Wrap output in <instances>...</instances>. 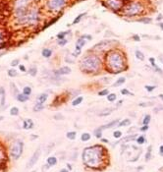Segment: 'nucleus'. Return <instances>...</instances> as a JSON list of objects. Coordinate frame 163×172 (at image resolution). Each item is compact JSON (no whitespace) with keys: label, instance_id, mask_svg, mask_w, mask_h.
I'll use <instances>...</instances> for the list:
<instances>
[{"label":"nucleus","instance_id":"37998d69","mask_svg":"<svg viewBox=\"0 0 163 172\" xmlns=\"http://www.w3.org/2000/svg\"><path fill=\"white\" fill-rule=\"evenodd\" d=\"M67 34H69V32L67 33V32H64V33H60V34H58L57 35V37L59 38V39H64V36H66Z\"/></svg>","mask_w":163,"mask_h":172},{"label":"nucleus","instance_id":"e433bc0d","mask_svg":"<svg viewBox=\"0 0 163 172\" xmlns=\"http://www.w3.org/2000/svg\"><path fill=\"white\" fill-rule=\"evenodd\" d=\"M85 15H86V13H84V14H80V15H79L77 18L74 20V22H73V25H76V24H78V23L81 21V19L83 18Z\"/></svg>","mask_w":163,"mask_h":172},{"label":"nucleus","instance_id":"7ed1b4c3","mask_svg":"<svg viewBox=\"0 0 163 172\" xmlns=\"http://www.w3.org/2000/svg\"><path fill=\"white\" fill-rule=\"evenodd\" d=\"M100 67V59L94 55L86 56L81 62V68L86 72H95Z\"/></svg>","mask_w":163,"mask_h":172},{"label":"nucleus","instance_id":"2f4dec72","mask_svg":"<svg viewBox=\"0 0 163 172\" xmlns=\"http://www.w3.org/2000/svg\"><path fill=\"white\" fill-rule=\"evenodd\" d=\"M7 73H8V76H9V77H11V78H13V77H16V76L18 75V73H17V71H16L15 69H9V70L7 71Z\"/></svg>","mask_w":163,"mask_h":172},{"label":"nucleus","instance_id":"4c0bfd02","mask_svg":"<svg viewBox=\"0 0 163 172\" xmlns=\"http://www.w3.org/2000/svg\"><path fill=\"white\" fill-rule=\"evenodd\" d=\"M94 135H95L96 138H101V136H102V130L99 129V128H97V129L94 131Z\"/></svg>","mask_w":163,"mask_h":172},{"label":"nucleus","instance_id":"0e129e2a","mask_svg":"<svg viewBox=\"0 0 163 172\" xmlns=\"http://www.w3.org/2000/svg\"><path fill=\"white\" fill-rule=\"evenodd\" d=\"M1 120H3V116H0V121H1Z\"/></svg>","mask_w":163,"mask_h":172},{"label":"nucleus","instance_id":"052dcab7","mask_svg":"<svg viewBox=\"0 0 163 172\" xmlns=\"http://www.w3.org/2000/svg\"><path fill=\"white\" fill-rule=\"evenodd\" d=\"M159 99H161L163 100V94H159Z\"/></svg>","mask_w":163,"mask_h":172},{"label":"nucleus","instance_id":"69168bd1","mask_svg":"<svg viewBox=\"0 0 163 172\" xmlns=\"http://www.w3.org/2000/svg\"><path fill=\"white\" fill-rule=\"evenodd\" d=\"M33 172H36V171H33Z\"/></svg>","mask_w":163,"mask_h":172},{"label":"nucleus","instance_id":"a19ab883","mask_svg":"<svg viewBox=\"0 0 163 172\" xmlns=\"http://www.w3.org/2000/svg\"><path fill=\"white\" fill-rule=\"evenodd\" d=\"M55 120H63L64 119V116L62 114H60V113H57V114H55L54 116H53Z\"/></svg>","mask_w":163,"mask_h":172},{"label":"nucleus","instance_id":"b1692460","mask_svg":"<svg viewBox=\"0 0 163 172\" xmlns=\"http://www.w3.org/2000/svg\"><path fill=\"white\" fill-rule=\"evenodd\" d=\"M125 82H126V79H125V78H119L117 81L113 84V87H119V86L123 85Z\"/></svg>","mask_w":163,"mask_h":172},{"label":"nucleus","instance_id":"e2e57ef3","mask_svg":"<svg viewBox=\"0 0 163 172\" xmlns=\"http://www.w3.org/2000/svg\"><path fill=\"white\" fill-rule=\"evenodd\" d=\"M32 138H33V139H36V138H37V136H32Z\"/></svg>","mask_w":163,"mask_h":172},{"label":"nucleus","instance_id":"864d4df0","mask_svg":"<svg viewBox=\"0 0 163 172\" xmlns=\"http://www.w3.org/2000/svg\"><path fill=\"white\" fill-rule=\"evenodd\" d=\"M133 38H134L136 41H139V40H140V36H133Z\"/></svg>","mask_w":163,"mask_h":172},{"label":"nucleus","instance_id":"603ef678","mask_svg":"<svg viewBox=\"0 0 163 172\" xmlns=\"http://www.w3.org/2000/svg\"><path fill=\"white\" fill-rule=\"evenodd\" d=\"M3 40H4V35H3L1 32H0V42H2Z\"/></svg>","mask_w":163,"mask_h":172},{"label":"nucleus","instance_id":"a18cd8bd","mask_svg":"<svg viewBox=\"0 0 163 172\" xmlns=\"http://www.w3.org/2000/svg\"><path fill=\"white\" fill-rule=\"evenodd\" d=\"M113 136H114V138L118 139V138H120V137L122 136V132H121V131H115V132L113 133Z\"/></svg>","mask_w":163,"mask_h":172},{"label":"nucleus","instance_id":"58836bf2","mask_svg":"<svg viewBox=\"0 0 163 172\" xmlns=\"http://www.w3.org/2000/svg\"><path fill=\"white\" fill-rule=\"evenodd\" d=\"M109 94V91L107 89H105V90H102V91H100L98 92V95L100 96H104V95H108Z\"/></svg>","mask_w":163,"mask_h":172},{"label":"nucleus","instance_id":"6e6d98bb","mask_svg":"<svg viewBox=\"0 0 163 172\" xmlns=\"http://www.w3.org/2000/svg\"><path fill=\"white\" fill-rule=\"evenodd\" d=\"M59 172H69V169H66V168H63V169H61Z\"/></svg>","mask_w":163,"mask_h":172},{"label":"nucleus","instance_id":"f704fd0d","mask_svg":"<svg viewBox=\"0 0 163 172\" xmlns=\"http://www.w3.org/2000/svg\"><path fill=\"white\" fill-rule=\"evenodd\" d=\"M145 142V138L144 136H140L137 138V143H138L139 145H143Z\"/></svg>","mask_w":163,"mask_h":172},{"label":"nucleus","instance_id":"9d476101","mask_svg":"<svg viewBox=\"0 0 163 172\" xmlns=\"http://www.w3.org/2000/svg\"><path fill=\"white\" fill-rule=\"evenodd\" d=\"M0 97H1V101H0V106L3 107L5 105L6 102V91L3 87H0Z\"/></svg>","mask_w":163,"mask_h":172},{"label":"nucleus","instance_id":"1a4fd4ad","mask_svg":"<svg viewBox=\"0 0 163 172\" xmlns=\"http://www.w3.org/2000/svg\"><path fill=\"white\" fill-rule=\"evenodd\" d=\"M106 2L111 9L115 10V11L119 10L122 6V3L119 0H106Z\"/></svg>","mask_w":163,"mask_h":172},{"label":"nucleus","instance_id":"f3484780","mask_svg":"<svg viewBox=\"0 0 163 172\" xmlns=\"http://www.w3.org/2000/svg\"><path fill=\"white\" fill-rule=\"evenodd\" d=\"M56 163H57V158L55 156H49L47 158V164L49 166H54L56 165Z\"/></svg>","mask_w":163,"mask_h":172},{"label":"nucleus","instance_id":"5701e85b","mask_svg":"<svg viewBox=\"0 0 163 172\" xmlns=\"http://www.w3.org/2000/svg\"><path fill=\"white\" fill-rule=\"evenodd\" d=\"M91 134H89V133H84L81 136V140L83 142H88V141L91 140Z\"/></svg>","mask_w":163,"mask_h":172},{"label":"nucleus","instance_id":"c9c22d12","mask_svg":"<svg viewBox=\"0 0 163 172\" xmlns=\"http://www.w3.org/2000/svg\"><path fill=\"white\" fill-rule=\"evenodd\" d=\"M43 108H44V104H37L36 103L35 105V107H34V111H40Z\"/></svg>","mask_w":163,"mask_h":172},{"label":"nucleus","instance_id":"aec40b11","mask_svg":"<svg viewBox=\"0 0 163 172\" xmlns=\"http://www.w3.org/2000/svg\"><path fill=\"white\" fill-rule=\"evenodd\" d=\"M51 55H52V51H51L49 48H44V49L42 50V56H43V57L49 58Z\"/></svg>","mask_w":163,"mask_h":172},{"label":"nucleus","instance_id":"cd10ccee","mask_svg":"<svg viewBox=\"0 0 163 172\" xmlns=\"http://www.w3.org/2000/svg\"><path fill=\"white\" fill-rule=\"evenodd\" d=\"M66 137H67L69 140H75L76 137H77V133L74 132V131H72V132H68L67 135H66Z\"/></svg>","mask_w":163,"mask_h":172},{"label":"nucleus","instance_id":"4d7b16f0","mask_svg":"<svg viewBox=\"0 0 163 172\" xmlns=\"http://www.w3.org/2000/svg\"><path fill=\"white\" fill-rule=\"evenodd\" d=\"M83 38H89V39H91V36H83Z\"/></svg>","mask_w":163,"mask_h":172},{"label":"nucleus","instance_id":"13d9d810","mask_svg":"<svg viewBox=\"0 0 163 172\" xmlns=\"http://www.w3.org/2000/svg\"><path fill=\"white\" fill-rule=\"evenodd\" d=\"M101 142H103V143H108L109 141L106 140V139H101Z\"/></svg>","mask_w":163,"mask_h":172},{"label":"nucleus","instance_id":"39448f33","mask_svg":"<svg viewBox=\"0 0 163 172\" xmlns=\"http://www.w3.org/2000/svg\"><path fill=\"white\" fill-rule=\"evenodd\" d=\"M143 10V7L139 3H131L124 9V14L128 17H134L138 14H140Z\"/></svg>","mask_w":163,"mask_h":172},{"label":"nucleus","instance_id":"49530a36","mask_svg":"<svg viewBox=\"0 0 163 172\" xmlns=\"http://www.w3.org/2000/svg\"><path fill=\"white\" fill-rule=\"evenodd\" d=\"M151 105H153V102H148V103H144V102H142V103H140V106H143V107L151 106Z\"/></svg>","mask_w":163,"mask_h":172},{"label":"nucleus","instance_id":"3c124183","mask_svg":"<svg viewBox=\"0 0 163 172\" xmlns=\"http://www.w3.org/2000/svg\"><path fill=\"white\" fill-rule=\"evenodd\" d=\"M19 67H20V70H21L22 72H26V67H25L24 65H20Z\"/></svg>","mask_w":163,"mask_h":172},{"label":"nucleus","instance_id":"473e14b6","mask_svg":"<svg viewBox=\"0 0 163 172\" xmlns=\"http://www.w3.org/2000/svg\"><path fill=\"white\" fill-rule=\"evenodd\" d=\"M150 115L149 114H146L145 116V118H144V120H143V124L144 125H148L149 124V122H150Z\"/></svg>","mask_w":163,"mask_h":172},{"label":"nucleus","instance_id":"4468645a","mask_svg":"<svg viewBox=\"0 0 163 172\" xmlns=\"http://www.w3.org/2000/svg\"><path fill=\"white\" fill-rule=\"evenodd\" d=\"M118 123H119V120L116 119V120H114V121H111L110 123L106 124V125H103V126L99 127V129H101V130H104V129H110V128H112V127L118 125Z\"/></svg>","mask_w":163,"mask_h":172},{"label":"nucleus","instance_id":"a211bd4d","mask_svg":"<svg viewBox=\"0 0 163 172\" xmlns=\"http://www.w3.org/2000/svg\"><path fill=\"white\" fill-rule=\"evenodd\" d=\"M131 125V120L130 119H124L123 121H121L120 123H118V127H125V126H130Z\"/></svg>","mask_w":163,"mask_h":172},{"label":"nucleus","instance_id":"2eb2a0df","mask_svg":"<svg viewBox=\"0 0 163 172\" xmlns=\"http://www.w3.org/2000/svg\"><path fill=\"white\" fill-rule=\"evenodd\" d=\"M10 88H11V92L13 93V95L15 96V97H17V95H18L19 93V90L17 89V87H16V85L14 84V83H10Z\"/></svg>","mask_w":163,"mask_h":172},{"label":"nucleus","instance_id":"bb28decb","mask_svg":"<svg viewBox=\"0 0 163 172\" xmlns=\"http://www.w3.org/2000/svg\"><path fill=\"white\" fill-rule=\"evenodd\" d=\"M136 57L139 60H141V61H144V60H145V55H144L143 52H141L140 50H136Z\"/></svg>","mask_w":163,"mask_h":172},{"label":"nucleus","instance_id":"ea45409f","mask_svg":"<svg viewBox=\"0 0 163 172\" xmlns=\"http://www.w3.org/2000/svg\"><path fill=\"white\" fill-rule=\"evenodd\" d=\"M139 22H141V23H145V24H149V23H151V19L150 18H143V19H140V20H139Z\"/></svg>","mask_w":163,"mask_h":172},{"label":"nucleus","instance_id":"6e6552de","mask_svg":"<svg viewBox=\"0 0 163 172\" xmlns=\"http://www.w3.org/2000/svg\"><path fill=\"white\" fill-rule=\"evenodd\" d=\"M86 44V40L81 37V38H79L78 40H77V42H76V51L74 52V54L73 56H78V55L81 53V49L82 47H84V45Z\"/></svg>","mask_w":163,"mask_h":172},{"label":"nucleus","instance_id":"f8f14e48","mask_svg":"<svg viewBox=\"0 0 163 172\" xmlns=\"http://www.w3.org/2000/svg\"><path fill=\"white\" fill-rule=\"evenodd\" d=\"M48 99V94L47 93H40L37 97H36V103L37 104H44L46 100Z\"/></svg>","mask_w":163,"mask_h":172},{"label":"nucleus","instance_id":"8fccbe9b","mask_svg":"<svg viewBox=\"0 0 163 172\" xmlns=\"http://www.w3.org/2000/svg\"><path fill=\"white\" fill-rule=\"evenodd\" d=\"M140 130H141L142 132H145V131H147V130H148V125H145L144 127H142Z\"/></svg>","mask_w":163,"mask_h":172},{"label":"nucleus","instance_id":"412c9836","mask_svg":"<svg viewBox=\"0 0 163 172\" xmlns=\"http://www.w3.org/2000/svg\"><path fill=\"white\" fill-rule=\"evenodd\" d=\"M149 62L151 63L152 67H153V68L155 69V70H156V71H157V72H158V73L162 72V71H161V69H160V68H159V67H158V66L155 64V60H154V58H152V57H151V58H149Z\"/></svg>","mask_w":163,"mask_h":172},{"label":"nucleus","instance_id":"20e7f679","mask_svg":"<svg viewBox=\"0 0 163 172\" xmlns=\"http://www.w3.org/2000/svg\"><path fill=\"white\" fill-rule=\"evenodd\" d=\"M23 149H24V143L21 140H17L10 149V154L11 157L14 160H17L21 157V155L23 154Z\"/></svg>","mask_w":163,"mask_h":172},{"label":"nucleus","instance_id":"bf43d9fd","mask_svg":"<svg viewBox=\"0 0 163 172\" xmlns=\"http://www.w3.org/2000/svg\"><path fill=\"white\" fill-rule=\"evenodd\" d=\"M67 167H68V169H69V170H72V167H71V165H70V164H68V165H67Z\"/></svg>","mask_w":163,"mask_h":172},{"label":"nucleus","instance_id":"f257e3e1","mask_svg":"<svg viewBox=\"0 0 163 172\" xmlns=\"http://www.w3.org/2000/svg\"><path fill=\"white\" fill-rule=\"evenodd\" d=\"M103 151L102 148L98 145L90 146L84 150L83 152V161L89 167L96 168L100 166L103 159Z\"/></svg>","mask_w":163,"mask_h":172},{"label":"nucleus","instance_id":"680f3d73","mask_svg":"<svg viewBox=\"0 0 163 172\" xmlns=\"http://www.w3.org/2000/svg\"><path fill=\"white\" fill-rule=\"evenodd\" d=\"M159 26H160V28H161V29L163 30V23H161V24H159Z\"/></svg>","mask_w":163,"mask_h":172},{"label":"nucleus","instance_id":"ddd939ff","mask_svg":"<svg viewBox=\"0 0 163 172\" xmlns=\"http://www.w3.org/2000/svg\"><path fill=\"white\" fill-rule=\"evenodd\" d=\"M71 73V68L67 67V66H64V67H61L60 69H58L56 71V74L57 75H68Z\"/></svg>","mask_w":163,"mask_h":172},{"label":"nucleus","instance_id":"c85d7f7f","mask_svg":"<svg viewBox=\"0 0 163 172\" xmlns=\"http://www.w3.org/2000/svg\"><path fill=\"white\" fill-rule=\"evenodd\" d=\"M36 73H37V69H36V67H35V66H33V67H31V68L29 69V74H30L31 76H33V77L36 76Z\"/></svg>","mask_w":163,"mask_h":172},{"label":"nucleus","instance_id":"4be33fe9","mask_svg":"<svg viewBox=\"0 0 163 172\" xmlns=\"http://www.w3.org/2000/svg\"><path fill=\"white\" fill-rule=\"evenodd\" d=\"M151 152H152V146L149 145L148 149H147L146 154H145V161H148V160L151 158Z\"/></svg>","mask_w":163,"mask_h":172},{"label":"nucleus","instance_id":"423d86ee","mask_svg":"<svg viewBox=\"0 0 163 172\" xmlns=\"http://www.w3.org/2000/svg\"><path fill=\"white\" fill-rule=\"evenodd\" d=\"M40 154H41V150H40V148H38L36 152L34 153V154L32 155V157L30 158V160L28 161L27 168H32L34 165H36V162H37V161H38V159H39Z\"/></svg>","mask_w":163,"mask_h":172},{"label":"nucleus","instance_id":"5fc2aeb1","mask_svg":"<svg viewBox=\"0 0 163 172\" xmlns=\"http://www.w3.org/2000/svg\"><path fill=\"white\" fill-rule=\"evenodd\" d=\"M159 152H160V154H161V155L163 156V145H161V146H160V149H159Z\"/></svg>","mask_w":163,"mask_h":172},{"label":"nucleus","instance_id":"de8ad7c7","mask_svg":"<svg viewBox=\"0 0 163 172\" xmlns=\"http://www.w3.org/2000/svg\"><path fill=\"white\" fill-rule=\"evenodd\" d=\"M18 64H19V59H14V60L11 62V66L14 67V66H17Z\"/></svg>","mask_w":163,"mask_h":172},{"label":"nucleus","instance_id":"a878e982","mask_svg":"<svg viewBox=\"0 0 163 172\" xmlns=\"http://www.w3.org/2000/svg\"><path fill=\"white\" fill-rule=\"evenodd\" d=\"M10 114L12 115V116H17L19 114V108L17 106H13L11 110H10Z\"/></svg>","mask_w":163,"mask_h":172},{"label":"nucleus","instance_id":"c756f323","mask_svg":"<svg viewBox=\"0 0 163 172\" xmlns=\"http://www.w3.org/2000/svg\"><path fill=\"white\" fill-rule=\"evenodd\" d=\"M23 93L26 94V95H28V96H30V94L32 93V88L29 87V86L25 87V88L23 89Z\"/></svg>","mask_w":163,"mask_h":172},{"label":"nucleus","instance_id":"6ab92c4d","mask_svg":"<svg viewBox=\"0 0 163 172\" xmlns=\"http://www.w3.org/2000/svg\"><path fill=\"white\" fill-rule=\"evenodd\" d=\"M113 111V108H106L99 112V116H108L109 114H111Z\"/></svg>","mask_w":163,"mask_h":172},{"label":"nucleus","instance_id":"f03ea898","mask_svg":"<svg viewBox=\"0 0 163 172\" xmlns=\"http://www.w3.org/2000/svg\"><path fill=\"white\" fill-rule=\"evenodd\" d=\"M124 59L118 52H112L106 57V65L113 72H121L124 68Z\"/></svg>","mask_w":163,"mask_h":172},{"label":"nucleus","instance_id":"09e8293b","mask_svg":"<svg viewBox=\"0 0 163 172\" xmlns=\"http://www.w3.org/2000/svg\"><path fill=\"white\" fill-rule=\"evenodd\" d=\"M66 42H67V39H65V38H64V39H59V40H58V44H60V45H64Z\"/></svg>","mask_w":163,"mask_h":172},{"label":"nucleus","instance_id":"c03bdc74","mask_svg":"<svg viewBox=\"0 0 163 172\" xmlns=\"http://www.w3.org/2000/svg\"><path fill=\"white\" fill-rule=\"evenodd\" d=\"M145 90H146V91H149V92H150V91H154L156 87H155V86H145Z\"/></svg>","mask_w":163,"mask_h":172},{"label":"nucleus","instance_id":"dca6fc26","mask_svg":"<svg viewBox=\"0 0 163 172\" xmlns=\"http://www.w3.org/2000/svg\"><path fill=\"white\" fill-rule=\"evenodd\" d=\"M16 99H17V100L20 101V102H26V101L29 100V96L26 95V94H24V93H19Z\"/></svg>","mask_w":163,"mask_h":172},{"label":"nucleus","instance_id":"9b49d317","mask_svg":"<svg viewBox=\"0 0 163 172\" xmlns=\"http://www.w3.org/2000/svg\"><path fill=\"white\" fill-rule=\"evenodd\" d=\"M34 126H35V124H34V122H33L32 119H26V120H24V122H23V128H24L25 130L33 129Z\"/></svg>","mask_w":163,"mask_h":172},{"label":"nucleus","instance_id":"393cba45","mask_svg":"<svg viewBox=\"0 0 163 172\" xmlns=\"http://www.w3.org/2000/svg\"><path fill=\"white\" fill-rule=\"evenodd\" d=\"M83 100H84V97H83V96H79V97L75 99V100H73L72 105H74V106H76V105H79V104H81L82 101H83Z\"/></svg>","mask_w":163,"mask_h":172},{"label":"nucleus","instance_id":"72a5a7b5","mask_svg":"<svg viewBox=\"0 0 163 172\" xmlns=\"http://www.w3.org/2000/svg\"><path fill=\"white\" fill-rule=\"evenodd\" d=\"M137 138V135H133V136H128L126 138H124L121 142H123V143H127L128 141H133V140H135Z\"/></svg>","mask_w":163,"mask_h":172},{"label":"nucleus","instance_id":"0eeeda50","mask_svg":"<svg viewBox=\"0 0 163 172\" xmlns=\"http://www.w3.org/2000/svg\"><path fill=\"white\" fill-rule=\"evenodd\" d=\"M67 0H49L48 1V6L52 10L61 9L64 5L66 4Z\"/></svg>","mask_w":163,"mask_h":172},{"label":"nucleus","instance_id":"7c9ffc66","mask_svg":"<svg viewBox=\"0 0 163 172\" xmlns=\"http://www.w3.org/2000/svg\"><path fill=\"white\" fill-rule=\"evenodd\" d=\"M117 99V96H116V94L115 93H109L108 95H107V100H108L109 102H113V101H115Z\"/></svg>","mask_w":163,"mask_h":172},{"label":"nucleus","instance_id":"79ce46f5","mask_svg":"<svg viewBox=\"0 0 163 172\" xmlns=\"http://www.w3.org/2000/svg\"><path fill=\"white\" fill-rule=\"evenodd\" d=\"M121 93L122 94H125V95H134L132 92H130V91L126 90V89H123V90H121Z\"/></svg>","mask_w":163,"mask_h":172}]
</instances>
